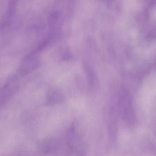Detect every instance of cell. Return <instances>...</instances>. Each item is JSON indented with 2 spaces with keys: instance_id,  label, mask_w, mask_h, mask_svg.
Segmentation results:
<instances>
[{
  "instance_id": "6da1fadb",
  "label": "cell",
  "mask_w": 156,
  "mask_h": 156,
  "mask_svg": "<svg viewBox=\"0 0 156 156\" xmlns=\"http://www.w3.org/2000/svg\"><path fill=\"white\" fill-rule=\"evenodd\" d=\"M119 104L124 120L127 123H131L133 121L134 115L131 95L126 89H122L120 92Z\"/></svg>"
},
{
  "instance_id": "8992f818",
  "label": "cell",
  "mask_w": 156,
  "mask_h": 156,
  "mask_svg": "<svg viewBox=\"0 0 156 156\" xmlns=\"http://www.w3.org/2000/svg\"><path fill=\"white\" fill-rule=\"evenodd\" d=\"M65 99L64 93L58 89L54 88L48 92L46 99V103L48 105H53L59 104L64 101Z\"/></svg>"
},
{
  "instance_id": "5b68a950",
  "label": "cell",
  "mask_w": 156,
  "mask_h": 156,
  "mask_svg": "<svg viewBox=\"0 0 156 156\" xmlns=\"http://www.w3.org/2000/svg\"><path fill=\"white\" fill-rule=\"evenodd\" d=\"M67 144L72 150H76L81 146V140L76 125H73L69 130L67 135Z\"/></svg>"
},
{
  "instance_id": "7a4b0ae2",
  "label": "cell",
  "mask_w": 156,
  "mask_h": 156,
  "mask_svg": "<svg viewBox=\"0 0 156 156\" xmlns=\"http://www.w3.org/2000/svg\"><path fill=\"white\" fill-rule=\"evenodd\" d=\"M16 76L10 77L0 91V105L6 103L18 90Z\"/></svg>"
},
{
  "instance_id": "277c9868",
  "label": "cell",
  "mask_w": 156,
  "mask_h": 156,
  "mask_svg": "<svg viewBox=\"0 0 156 156\" xmlns=\"http://www.w3.org/2000/svg\"><path fill=\"white\" fill-rule=\"evenodd\" d=\"M39 65V61L37 59H27L19 67L18 74L21 76H26L37 69Z\"/></svg>"
},
{
  "instance_id": "3957f363",
  "label": "cell",
  "mask_w": 156,
  "mask_h": 156,
  "mask_svg": "<svg viewBox=\"0 0 156 156\" xmlns=\"http://www.w3.org/2000/svg\"><path fill=\"white\" fill-rule=\"evenodd\" d=\"M60 142L58 139L53 137H48L42 141L39 144V148L45 154L54 153L59 149Z\"/></svg>"
},
{
  "instance_id": "52a82bcc",
  "label": "cell",
  "mask_w": 156,
  "mask_h": 156,
  "mask_svg": "<svg viewBox=\"0 0 156 156\" xmlns=\"http://www.w3.org/2000/svg\"><path fill=\"white\" fill-rule=\"evenodd\" d=\"M85 72L87 76L88 84L90 88H92L96 84V75L91 68L89 67H86L85 68Z\"/></svg>"
}]
</instances>
